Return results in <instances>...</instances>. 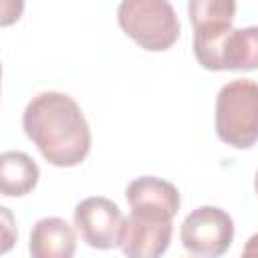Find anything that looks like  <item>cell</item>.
<instances>
[{
  "mask_svg": "<svg viewBox=\"0 0 258 258\" xmlns=\"http://www.w3.org/2000/svg\"><path fill=\"white\" fill-rule=\"evenodd\" d=\"M22 129L54 167H75L91 151V127L79 103L60 91L36 93L24 107Z\"/></svg>",
  "mask_w": 258,
  "mask_h": 258,
  "instance_id": "6da1fadb",
  "label": "cell"
},
{
  "mask_svg": "<svg viewBox=\"0 0 258 258\" xmlns=\"http://www.w3.org/2000/svg\"><path fill=\"white\" fill-rule=\"evenodd\" d=\"M216 135L236 149H250L258 143V83L234 79L220 87L214 113Z\"/></svg>",
  "mask_w": 258,
  "mask_h": 258,
  "instance_id": "7a4b0ae2",
  "label": "cell"
},
{
  "mask_svg": "<svg viewBox=\"0 0 258 258\" xmlns=\"http://www.w3.org/2000/svg\"><path fill=\"white\" fill-rule=\"evenodd\" d=\"M121 30L149 52H163L179 38V18L167 0H123L117 6Z\"/></svg>",
  "mask_w": 258,
  "mask_h": 258,
  "instance_id": "3957f363",
  "label": "cell"
},
{
  "mask_svg": "<svg viewBox=\"0 0 258 258\" xmlns=\"http://www.w3.org/2000/svg\"><path fill=\"white\" fill-rule=\"evenodd\" d=\"M236 14L234 0H189L187 16L194 26V54L196 60L208 69L218 71V52L232 30Z\"/></svg>",
  "mask_w": 258,
  "mask_h": 258,
  "instance_id": "277c9868",
  "label": "cell"
},
{
  "mask_svg": "<svg viewBox=\"0 0 258 258\" xmlns=\"http://www.w3.org/2000/svg\"><path fill=\"white\" fill-rule=\"evenodd\" d=\"M179 240L194 258H220L232 246L234 220L218 206H200L183 218Z\"/></svg>",
  "mask_w": 258,
  "mask_h": 258,
  "instance_id": "5b68a950",
  "label": "cell"
},
{
  "mask_svg": "<svg viewBox=\"0 0 258 258\" xmlns=\"http://www.w3.org/2000/svg\"><path fill=\"white\" fill-rule=\"evenodd\" d=\"M73 224L81 240L91 248L111 250L121 246L125 216L121 208L105 196L81 200L73 210Z\"/></svg>",
  "mask_w": 258,
  "mask_h": 258,
  "instance_id": "8992f818",
  "label": "cell"
},
{
  "mask_svg": "<svg viewBox=\"0 0 258 258\" xmlns=\"http://www.w3.org/2000/svg\"><path fill=\"white\" fill-rule=\"evenodd\" d=\"M173 220L151 212H131L125 218L121 250L125 258H161L169 248Z\"/></svg>",
  "mask_w": 258,
  "mask_h": 258,
  "instance_id": "52a82bcc",
  "label": "cell"
},
{
  "mask_svg": "<svg viewBox=\"0 0 258 258\" xmlns=\"http://www.w3.org/2000/svg\"><path fill=\"white\" fill-rule=\"evenodd\" d=\"M125 198L131 212H151L171 220L181 204L179 189L171 181L155 175H141L131 179L125 187Z\"/></svg>",
  "mask_w": 258,
  "mask_h": 258,
  "instance_id": "ba28073f",
  "label": "cell"
},
{
  "mask_svg": "<svg viewBox=\"0 0 258 258\" xmlns=\"http://www.w3.org/2000/svg\"><path fill=\"white\" fill-rule=\"evenodd\" d=\"M28 252L30 258H73L77 252L75 228L58 216L40 218L30 230Z\"/></svg>",
  "mask_w": 258,
  "mask_h": 258,
  "instance_id": "9c48e42d",
  "label": "cell"
},
{
  "mask_svg": "<svg viewBox=\"0 0 258 258\" xmlns=\"http://www.w3.org/2000/svg\"><path fill=\"white\" fill-rule=\"evenodd\" d=\"M40 177L36 161L24 151H4L0 155V189L6 198H22L30 194Z\"/></svg>",
  "mask_w": 258,
  "mask_h": 258,
  "instance_id": "30bf717a",
  "label": "cell"
},
{
  "mask_svg": "<svg viewBox=\"0 0 258 258\" xmlns=\"http://www.w3.org/2000/svg\"><path fill=\"white\" fill-rule=\"evenodd\" d=\"M258 69V26L232 28L218 52V71Z\"/></svg>",
  "mask_w": 258,
  "mask_h": 258,
  "instance_id": "8fae6325",
  "label": "cell"
},
{
  "mask_svg": "<svg viewBox=\"0 0 258 258\" xmlns=\"http://www.w3.org/2000/svg\"><path fill=\"white\" fill-rule=\"evenodd\" d=\"M0 214H2V254H6L12 248L14 240H16V230L12 228L14 226V218H12V214H10V210L6 206L0 208Z\"/></svg>",
  "mask_w": 258,
  "mask_h": 258,
  "instance_id": "7c38bea8",
  "label": "cell"
},
{
  "mask_svg": "<svg viewBox=\"0 0 258 258\" xmlns=\"http://www.w3.org/2000/svg\"><path fill=\"white\" fill-rule=\"evenodd\" d=\"M240 258H258V232L252 234V236L246 240Z\"/></svg>",
  "mask_w": 258,
  "mask_h": 258,
  "instance_id": "4fadbf2b",
  "label": "cell"
},
{
  "mask_svg": "<svg viewBox=\"0 0 258 258\" xmlns=\"http://www.w3.org/2000/svg\"><path fill=\"white\" fill-rule=\"evenodd\" d=\"M254 189H256V194H258V171H256V177H254Z\"/></svg>",
  "mask_w": 258,
  "mask_h": 258,
  "instance_id": "5bb4252c",
  "label": "cell"
}]
</instances>
